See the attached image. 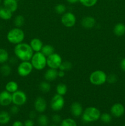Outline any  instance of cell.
Listing matches in <instances>:
<instances>
[{"instance_id": "26", "label": "cell", "mask_w": 125, "mask_h": 126, "mask_svg": "<svg viewBox=\"0 0 125 126\" xmlns=\"http://www.w3.org/2000/svg\"><path fill=\"white\" fill-rule=\"evenodd\" d=\"M11 71H12L11 67L7 64H2V65L0 68V72H1V75L5 77L10 75V74L11 73Z\"/></svg>"}, {"instance_id": "25", "label": "cell", "mask_w": 125, "mask_h": 126, "mask_svg": "<svg viewBox=\"0 0 125 126\" xmlns=\"http://www.w3.org/2000/svg\"><path fill=\"white\" fill-rule=\"evenodd\" d=\"M56 91L57 94L60 95H64L67 92V87L66 84L63 83H60L57 85L56 87Z\"/></svg>"}, {"instance_id": "20", "label": "cell", "mask_w": 125, "mask_h": 126, "mask_svg": "<svg viewBox=\"0 0 125 126\" xmlns=\"http://www.w3.org/2000/svg\"><path fill=\"white\" fill-rule=\"evenodd\" d=\"M113 33L118 36H121L125 34V25L122 23H118L114 27Z\"/></svg>"}, {"instance_id": "44", "label": "cell", "mask_w": 125, "mask_h": 126, "mask_svg": "<svg viewBox=\"0 0 125 126\" xmlns=\"http://www.w3.org/2000/svg\"><path fill=\"white\" fill-rule=\"evenodd\" d=\"M50 126H57L55 125V124H53V125H51Z\"/></svg>"}, {"instance_id": "5", "label": "cell", "mask_w": 125, "mask_h": 126, "mask_svg": "<svg viewBox=\"0 0 125 126\" xmlns=\"http://www.w3.org/2000/svg\"><path fill=\"white\" fill-rule=\"evenodd\" d=\"M107 76L102 70H96L92 72L89 76V82L95 86H100L107 82Z\"/></svg>"}, {"instance_id": "38", "label": "cell", "mask_w": 125, "mask_h": 126, "mask_svg": "<svg viewBox=\"0 0 125 126\" xmlns=\"http://www.w3.org/2000/svg\"><path fill=\"white\" fill-rule=\"evenodd\" d=\"M25 126H34V122L32 119H27L24 123Z\"/></svg>"}, {"instance_id": "19", "label": "cell", "mask_w": 125, "mask_h": 126, "mask_svg": "<svg viewBox=\"0 0 125 126\" xmlns=\"http://www.w3.org/2000/svg\"><path fill=\"white\" fill-rule=\"evenodd\" d=\"M12 17V12L6 9V7H2L0 8V18L4 20H10Z\"/></svg>"}, {"instance_id": "16", "label": "cell", "mask_w": 125, "mask_h": 126, "mask_svg": "<svg viewBox=\"0 0 125 126\" xmlns=\"http://www.w3.org/2000/svg\"><path fill=\"white\" fill-rule=\"evenodd\" d=\"M30 45L31 47L32 48L33 50L35 52H40L42 50V48L44 46L43 44V42L40 40L39 38H33L30 41Z\"/></svg>"}, {"instance_id": "14", "label": "cell", "mask_w": 125, "mask_h": 126, "mask_svg": "<svg viewBox=\"0 0 125 126\" xmlns=\"http://www.w3.org/2000/svg\"><path fill=\"white\" fill-rule=\"evenodd\" d=\"M70 110H71V114L75 117H79L83 113V107L82 105L78 102H74L72 103L70 108Z\"/></svg>"}, {"instance_id": "4", "label": "cell", "mask_w": 125, "mask_h": 126, "mask_svg": "<svg viewBox=\"0 0 125 126\" xmlns=\"http://www.w3.org/2000/svg\"><path fill=\"white\" fill-rule=\"evenodd\" d=\"M31 63L33 68L37 70H42L45 68L47 65V57L41 52H35L31 59Z\"/></svg>"}, {"instance_id": "2", "label": "cell", "mask_w": 125, "mask_h": 126, "mask_svg": "<svg viewBox=\"0 0 125 126\" xmlns=\"http://www.w3.org/2000/svg\"><path fill=\"white\" fill-rule=\"evenodd\" d=\"M7 39L10 43L13 44H20L22 43L25 39V33L21 28H12L7 34Z\"/></svg>"}, {"instance_id": "9", "label": "cell", "mask_w": 125, "mask_h": 126, "mask_svg": "<svg viewBox=\"0 0 125 126\" xmlns=\"http://www.w3.org/2000/svg\"><path fill=\"white\" fill-rule=\"evenodd\" d=\"M12 103L18 106H22L26 103L27 96L26 94L22 91H17L12 94Z\"/></svg>"}, {"instance_id": "12", "label": "cell", "mask_w": 125, "mask_h": 126, "mask_svg": "<svg viewBox=\"0 0 125 126\" xmlns=\"http://www.w3.org/2000/svg\"><path fill=\"white\" fill-rule=\"evenodd\" d=\"M34 107L36 111L42 113L46 110L47 104L46 100L43 97H38L34 101Z\"/></svg>"}, {"instance_id": "17", "label": "cell", "mask_w": 125, "mask_h": 126, "mask_svg": "<svg viewBox=\"0 0 125 126\" xmlns=\"http://www.w3.org/2000/svg\"><path fill=\"white\" fill-rule=\"evenodd\" d=\"M58 77V71L56 69L49 68L44 74L45 79L47 81H52Z\"/></svg>"}, {"instance_id": "11", "label": "cell", "mask_w": 125, "mask_h": 126, "mask_svg": "<svg viewBox=\"0 0 125 126\" xmlns=\"http://www.w3.org/2000/svg\"><path fill=\"white\" fill-rule=\"evenodd\" d=\"M12 103V94L3 91L0 92V105L2 107H7Z\"/></svg>"}, {"instance_id": "18", "label": "cell", "mask_w": 125, "mask_h": 126, "mask_svg": "<svg viewBox=\"0 0 125 126\" xmlns=\"http://www.w3.org/2000/svg\"><path fill=\"white\" fill-rule=\"evenodd\" d=\"M4 7L13 13L18 9L17 0H4Z\"/></svg>"}, {"instance_id": "1", "label": "cell", "mask_w": 125, "mask_h": 126, "mask_svg": "<svg viewBox=\"0 0 125 126\" xmlns=\"http://www.w3.org/2000/svg\"><path fill=\"white\" fill-rule=\"evenodd\" d=\"M14 54L17 58L21 61H29L31 59L34 51L30 45L26 43H21L15 45Z\"/></svg>"}, {"instance_id": "40", "label": "cell", "mask_w": 125, "mask_h": 126, "mask_svg": "<svg viewBox=\"0 0 125 126\" xmlns=\"http://www.w3.org/2000/svg\"><path fill=\"white\" fill-rule=\"evenodd\" d=\"M12 126H25L24 124L20 121H16L12 124Z\"/></svg>"}, {"instance_id": "8", "label": "cell", "mask_w": 125, "mask_h": 126, "mask_svg": "<svg viewBox=\"0 0 125 126\" xmlns=\"http://www.w3.org/2000/svg\"><path fill=\"white\" fill-rule=\"evenodd\" d=\"M64 103L65 102L63 97L56 94L51 98L50 102V107L52 110L58 111L63 108Z\"/></svg>"}, {"instance_id": "41", "label": "cell", "mask_w": 125, "mask_h": 126, "mask_svg": "<svg viewBox=\"0 0 125 126\" xmlns=\"http://www.w3.org/2000/svg\"><path fill=\"white\" fill-rule=\"evenodd\" d=\"M29 116L31 119H34L36 117V113L35 111H31L29 114Z\"/></svg>"}, {"instance_id": "10", "label": "cell", "mask_w": 125, "mask_h": 126, "mask_svg": "<svg viewBox=\"0 0 125 126\" xmlns=\"http://www.w3.org/2000/svg\"><path fill=\"white\" fill-rule=\"evenodd\" d=\"M61 22L64 27L71 28L76 23V17L73 13L71 12H65L61 17Z\"/></svg>"}, {"instance_id": "32", "label": "cell", "mask_w": 125, "mask_h": 126, "mask_svg": "<svg viewBox=\"0 0 125 126\" xmlns=\"http://www.w3.org/2000/svg\"><path fill=\"white\" fill-rule=\"evenodd\" d=\"M98 1V0H79V2L85 7H90L96 4Z\"/></svg>"}, {"instance_id": "43", "label": "cell", "mask_w": 125, "mask_h": 126, "mask_svg": "<svg viewBox=\"0 0 125 126\" xmlns=\"http://www.w3.org/2000/svg\"><path fill=\"white\" fill-rule=\"evenodd\" d=\"M66 1L70 4H75L78 2V1H79V0H66Z\"/></svg>"}, {"instance_id": "15", "label": "cell", "mask_w": 125, "mask_h": 126, "mask_svg": "<svg viewBox=\"0 0 125 126\" xmlns=\"http://www.w3.org/2000/svg\"><path fill=\"white\" fill-rule=\"evenodd\" d=\"M96 24V20L94 17L91 16H87L82 18L81 21V25L86 29H91L94 27Z\"/></svg>"}, {"instance_id": "6", "label": "cell", "mask_w": 125, "mask_h": 126, "mask_svg": "<svg viewBox=\"0 0 125 126\" xmlns=\"http://www.w3.org/2000/svg\"><path fill=\"white\" fill-rule=\"evenodd\" d=\"M62 62V58L57 53L54 52L47 57V65L49 66V68L57 70Z\"/></svg>"}, {"instance_id": "36", "label": "cell", "mask_w": 125, "mask_h": 126, "mask_svg": "<svg viewBox=\"0 0 125 126\" xmlns=\"http://www.w3.org/2000/svg\"><path fill=\"white\" fill-rule=\"evenodd\" d=\"M11 113L12 114H17V113H18L19 112L20 109L18 108V106L15 105H13L12 107L11 108Z\"/></svg>"}, {"instance_id": "37", "label": "cell", "mask_w": 125, "mask_h": 126, "mask_svg": "<svg viewBox=\"0 0 125 126\" xmlns=\"http://www.w3.org/2000/svg\"><path fill=\"white\" fill-rule=\"evenodd\" d=\"M52 121L55 123H59L61 121V116L59 114H54L52 116Z\"/></svg>"}, {"instance_id": "33", "label": "cell", "mask_w": 125, "mask_h": 126, "mask_svg": "<svg viewBox=\"0 0 125 126\" xmlns=\"http://www.w3.org/2000/svg\"><path fill=\"white\" fill-rule=\"evenodd\" d=\"M55 11L56 13L58 14H62L66 12V7L65 5L62 4H59L55 6Z\"/></svg>"}, {"instance_id": "13", "label": "cell", "mask_w": 125, "mask_h": 126, "mask_svg": "<svg viewBox=\"0 0 125 126\" xmlns=\"http://www.w3.org/2000/svg\"><path fill=\"white\" fill-rule=\"evenodd\" d=\"M125 107L121 103H115L110 108V113L112 115L116 118H120L125 113Z\"/></svg>"}, {"instance_id": "30", "label": "cell", "mask_w": 125, "mask_h": 126, "mask_svg": "<svg viewBox=\"0 0 125 126\" xmlns=\"http://www.w3.org/2000/svg\"><path fill=\"white\" fill-rule=\"evenodd\" d=\"M38 121L40 126H47L49 124V118L45 114H40L38 117Z\"/></svg>"}, {"instance_id": "34", "label": "cell", "mask_w": 125, "mask_h": 126, "mask_svg": "<svg viewBox=\"0 0 125 126\" xmlns=\"http://www.w3.org/2000/svg\"><path fill=\"white\" fill-rule=\"evenodd\" d=\"M100 119L104 123H109L112 121V116L110 114L107 113H104L100 114Z\"/></svg>"}, {"instance_id": "31", "label": "cell", "mask_w": 125, "mask_h": 126, "mask_svg": "<svg viewBox=\"0 0 125 126\" xmlns=\"http://www.w3.org/2000/svg\"><path fill=\"white\" fill-rule=\"evenodd\" d=\"M60 126H77V123L72 118H66L61 121Z\"/></svg>"}, {"instance_id": "23", "label": "cell", "mask_w": 125, "mask_h": 126, "mask_svg": "<svg viewBox=\"0 0 125 126\" xmlns=\"http://www.w3.org/2000/svg\"><path fill=\"white\" fill-rule=\"evenodd\" d=\"M40 52L47 57L49 55H51L55 52V49L52 46L50 45V44H46V45H44Z\"/></svg>"}, {"instance_id": "21", "label": "cell", "mask_w": 125, "mask_h": 126, "mask_svg": "<svg viewBox=\"0 0 125 126\" xmlns=\"http://www.w3.org/2000/svg\"><path fill=\"white\" fill-rule=\"evenodd\" d=\"M5 88H6V91L10 92V93L12 94L13 92H16L17 91H18V85L17 84V82H15V81H9L6 84V86H5Z\"/></svg>"}, {"instance_id": "7", "label": "cell", "mask_w": 125, "mask_h": 126, "mask_svg": "<svg viewBox=\"0 0 125 126\" xmlns=\"http://www.w3.org/2000/svg\"><path fill=\"white\" fill-rule=\"evenodd\" d=\"M33 66L29 61H22L17 67V73L19 76L26 77L31 73Z\"/></svg>"}, {"instance_id": "29", "label": "cell", "mask_w": 125, "mask_h": 126, "mask_svg": "<svg viewBox=\"0 0 125 126\" xmlns=\"http://www.w3.org/2000/svg\"><path fill=\"white\" fill-rule=\"evenodd\" d=\"M72 68V64L71 62L69 61H64L62 62L61 64L60 65L59 69L60 70H62V71H69V70H71Z\"/></svg>"}, {"instance_id": "39", "label": "cell", "mask_w": 125, "mask_h": 126, "mask_svg": "<svg viewBox=\"0 0 125 126\" xmlns=\"http://www.w3.org/2000/svg\"><path fill=\"white\" fill-rule=\"evenodd\" d=\"M120 68L123 71H125V58L123 59L120 62Z\"/></svg>"}, {"instance_id": "22", "label": "cell", "mask_w": 125, "mask_h": 126, "mask_svg": "<svg viewBox=\"0 0 125 126\" xmlns=\"http://www.w3.org/2000/svg\"><path fill=\"white\" fill-rule=\"evenodd\" d=\"M11 120V115L6 111H0V124H6Z\"/></svg>"}, {"instance_id": "3", "label": "cell", "mask_w": 125, "mask_h": 126, "mask_svg": "<svg viewBox=\"0 0 125 126\" xmlns=\"http://www.w3.org/2000/svg\"><path fill=\"white\" fill-rule=\"evenodd\" d=\"M100 112L94 107H88L82 113V119L85 123H92L98 121L100 117Z\"/></svg>"}, {"instance_id": "45", "label": "cell", "mask_w": 125, "mask_h": 126, "mask_svg": "<svg viewBox=\"0 0 125 126\" xmlns=\"http://www.w3.org/2000/svg\"><path fill=\"white\" fill-rule=\"evenodd\" d=\"M1 0H0V4H1Z\"/></svg>"}, {"instance_id": "24", "label": "cell", "mask_w": 125, "mask_h": 126, "mask_svg": "<svg viewBox=\"0 0 125 126\" xmlns=\"http://www.w3.org/2000/svg\"><path fill=\"white\" fill-rule=\"evenodd\" d=\"M9 59V53L6 49L0 48V64H4L7 62Z\"/></svg>"}, {"instance_id": "28", "label": "cell", "mask_w": 125, "mask_h": 126, "mask_svg": "<svg viewBox=\"0 0 125 126\" xmlns=\"http://www.w3.org/2000/svg\"><path fill=\"white\" fill-rule=\"evenodd\" d=\"M14 25L17 28H20L24 25L25 23V18L23 16L21 15L17 16L14 18Z\"/></svg>"}, {"instance_id": "27", "label": "cell", "mask_w": 125, "mask_h": 126, "mask_svg": "<svg viewBox=\"0 0 125 126\" xmlns=\"http://www.w3.org/2000/svg\"><path fill=\"white\" fill-rule=\"evenodd\" d=\"M39 88L43 93H47L51 89V86L47 81H42L39 84Z\"/></svg>"}, {"instance_id": "35", "label": "cell", "mask_w": 125, "mask_h": 126, "mask_svg": "<svg viewBox=\"0 0 125 126\" xmlns=\"http://www.w3.org/2000/svg\"><path fill=\"white\" fill-rule=\"evenodd\" d=\"M107 81L109 82V84H114L117 81V76L115 75L112 74L109 76H107Z\"/></svg>"}, {"instance_id": "42", "label": "cell", "mask_w": 125, "mask_h": 126, "mask_svg": "<svg viewBox=\"0 0 125 126\" xmlns=\"http://www.w3.org/2000/svg\"><path fill=\"white\" fill-rule=\"evenodd\" d=\"M65 76V71L60 70L58 71V77L59 78H63Z\"/></svg>"}]
</instances>
